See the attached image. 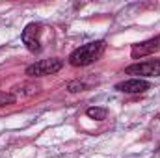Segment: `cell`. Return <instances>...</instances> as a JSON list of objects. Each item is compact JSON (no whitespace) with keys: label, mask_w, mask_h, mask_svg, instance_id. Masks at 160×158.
Segmentation results:
<instances>
[{"label":"cell","mask_w":160,"mask_h":158,"mask_svg":"<svg viewBox=\"0 0 160 158\" xmlns=\"http://www.w3.org/2000/svg\"><path fill=\"white\" fill-rule=\"evenodd\" d=\"M158 50H160V34L155 36V37H151V39H147V41H142V43L132 45L130 56H132L134 60H140V58H145V56L155 54V52H158Z\"/></svg>","instance_id":"obj_5"},{"label":"cell","mask_w":160,"mask_h":158,"mask_svg":"<svg viewBox=\"0 0 160 158\" xmlns=\"http://www.w3.org/2000/svg\"><path fill=\"white\" fill-rule=\"evenodd\" d=\"M63 67V62L60 58H50V60H41L36 62L32 65L26 67V75L32 77V78H38V77H47V75H54L58 71H62Z\"/></svg>","instance_id":"obj_2"},{"label":"cell","mask_w":160,"mask_h":158,"mask_svg":"<svg viewBox=\"0 0 160 158\" xmlns=\"http://www.w3.org/2000/svg\"><path fill=\"white\" fill-rule=\"evenodd\" d=\"M65 87H67L69 93H80V91H86V89H88V84H84V82H77V80H75V82H69Z\"/></svg>","instance_id":"obj_10"},{"label":"cell","mask_w":160,"mask_h":158,"mask_svg":"<svg viewBox=\"0 0 160 158\" xmlns=\"http://www.w3.org/2000/svg\"><path fill=\"white\" fill-rule=\"evenodd\" d=\"M125 73L127 75H140V77H160V58L128 65L125 69Z\"/></svg>","instance_id":"obj_4"},{"label":"cell","mask_w":160,"mask_h":158,"mask_svg":"<svg viewBox=\"0 0 160 158\" xmlns=\"http://www.w3.org/2000/svg\"><path fill=\"white\" fill-rule=\"evenodd\" d=\"M39 91V86L38 84H19V86H15L13 87V95L17 97V95H36Z\"/></svg>","instance_id":"obj_7"},{"label":"cell","mask_w":160,"mask_h":158,"mask_svg":"<svg viewBox=\"0 0 160 158\" xmlns=\"http://www.w3.org/2000/svg\"><path fill=\"white\" fill-rule=\"evenodd\" d=\"M149 87H151V84L143 78H130V80L116 84V89L121 91V93H143Z\"/></svg>","instance_id":"obj_6"},{"label":"cell","mask_w":160,"mask_h":158,"mask_svg":"<svg viewBox=\"0 0 160 158\" xmlns=\"http://www.w3.org/2000/svg\"><path fill=\"white\" fill-rule=\"evenodd\" d=\"M106 108H99V106H91V108H88L86 110V116L89 119H95V121H102V119H106Z\"/></svg>","instance_id":"obj_8"},{"label":"cell","mask_w":160,"mask_h":158,"mask_svg":"<svg viewBox=\"0 0 160 158\" xmlns=\"http://www.w3.org/2000/svg\"><path fill=\"white\" fill-rule=\"evenodd\" d=\"M106 50V41H91V43H86L78 48H75L71 54H69V63L73 67H86L93 62H97Z\"/></svg>","instance_id":"obj_1"},{"label":"cell","mask_w":160,"mask_h":158,"mask_svg":"<svg viewBox=\"0 0 160 158\" xmlns=\"http://www.w3.org/2000/svg\"><path fill=\"white\" fill-rule=\"evenodd\" d=\"M41 34H43V26L39 22H30L22 30V43L30 52H41Z\"/></svg>","instance_id":"obj_3"},{"label":"cell","mask_w":160,"mask_h":158,"mask_svg":"<svg viewBox=\"0 0 160 158\" xmlns=\"http://www.w3.org/2000/svg\"><path fill=\"white\" fill-rule=\"evenodd\" d=\"M15 101H17V97H15L13 93L0 91V108H4V106H11V104H15Z\"/></svg>","instance_id":"obj_9"},{"label":"cell","mask_w":160,"mask_h":158,"mask_svg":"<svg viewBox=\"0 0 160 158\" xmlns=\"http://www.w3.org/2000/svg\"><path fill=\"white\" fill-rule=\"evenodd\" d=\"M158 151H160V145H158Z\"/></svg>","instance_id":"obj_11"}]
</instances>
